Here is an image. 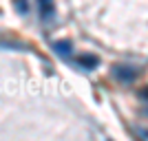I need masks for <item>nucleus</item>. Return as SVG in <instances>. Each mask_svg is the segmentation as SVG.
Listing matches in <instances>:
<instances>
[{
  "label": "nucleus",
  "instance_id": "obj_1",
  "mask_svg": "<svg viewBox=\"0 0 148 141\" xmlns=\"http://www.w3.org/2000/svg\"><path fill=\"white\" fill-rule=\"evenodd\" d=\"M115 75H117L122 82H130V80H135L137 71H135V68H130V66H117V68H115Z\"/></svg>",
  "mask_w": 148,
  "mask_h": 141
},
{
  "label": "nucleus",
  "instance_id": "obj_2",
  "mask_svg": "<svg viewBox=\"0 0 148 141\" xmlns=\"http://www.w3.org/2000/svg\"><path fill=\"white\" fill-rule=\"evenodd\" d=\"M53 49H56V53L58 55H62V57H66V55H71V42L69 40H60V42H56L53 44Z\"/></svg>",
  "mask_w": 148,
  "mask_h": 141
},
{
  "label": "nucleus",
  "instance_id": "obj_3",
  "mask_svg": "<svg viewBox=\"0 0 148 141\" xmlns=\"http://www.w3.org/2000/svg\"><path fill=\"white\" fill-rule=\"evenodd\" d=\"M97 57L95 55H84V57H80V64L82 66H86V68H93V66H97Z\"/></svg>",
  "mask_w": 148,
  "mask_h": 141
},
{
  "label": "nucleus",
  "instance_id": "obj_4",
  "mask_svg": "<svg viewBox=\"0 0 148 141\" xmlns=\"http://www.w3.org/2000/svg\"><path fill=\"white\" fill-rule=\"evenodd\" d=\"M16 5H18V9L22 13H27V2H25V0H16Z\"/></svg>",
  "mask_w": 148,
  "mask_h": 141
}]
</instances>
